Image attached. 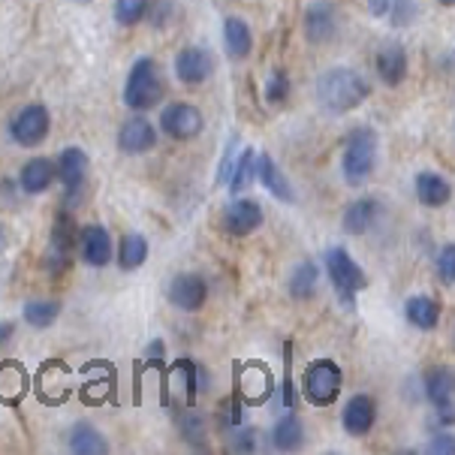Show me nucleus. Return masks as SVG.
Instances as JSON below:
<instances>
[{
    "label": "nucleus",
    "mask_w": 455,
    "mask_h": 455,
    "mask_svg": "<svg viewBox=\"0 0 455 455\" xmlns=\"http://www.w3.org/2000/svg\"><path fill=\"white\" fill-rule=\"evenodd\" d=\"M58 314H60V302H55V299H34V302H28L21 307V317H25L28 326H34V329L55 326Z\"/></svg>",
    "instance_id": "7c9ffc66"
},
{
    "label": "nucleus",
    "mask_w": 455,
    "mask_h": 455,
    "mask_svg": "<svg viewBox=\"0 0 455 455\" xmlns=\"http://www.w3.org/2000/svg\"><path fill=\"white\" fill-rule=\"evenodd\" d=\"M317 283H320L317 262H311V259L299 262L290 275V296L299 299V302H307V299H314V292H317Z\"/></svg>",
    "instance_id": "c85d7f7f"
},
{
    "label": "nucleus",
    "mask_w": 455,
    "mask_h": 455,
    "mask_svg": "<svg viewBox=\"0 0 455 455\" xmlns=\"http://www.w3.org/2000/svg\"><path fill=\"white\" fill-rule=\"evenodd\" d=\"M172 419H175V426H179V435H181V441L188 443V446H194V450H208V431H205V419L199 416L194 407H188V411H179L175 407L172 411Z\"/></svg>",
    "instance_id": "a878e982"
},
{
    "label": "nucleus",
    "mask_w": 455,
    "mask_h": 455,
    "mask_svg": "<svg viewBox=\"0 0 455 455\" xmlns=\"http://www.w3.org/2000/svg\"><path fill=\"white\" fill-rule=\"evenodd\" d=\"M341 383H344V371L335 359H314L305 368L302 392L314 407H329L341 395Z\"/></svg>",
    "instance_id": "423d86ee"
},
{
    "label": "nucleus",
    "mask_w": 455,
    "mask_h": 455,
    "mask_svg": "<svg viewBox=\"0 0 455 455\" xmlns=\"http://www.w3.org/2000/svg\"><path fill=\"white\" fill-rule=\"evenodd\" d=\"M416 15H419V10H416L413 0H392L387 19L392 21V28H407L416 21Z\"/></svg>",
    "instance_id": "f704fd0d"
},
{
    "label": "nucleus",
    "mask_w": 455,
    "mask_h": 455,
    "mask_svg": "<svg viewBox=\"0 0 455 455\" xmlns=\"http://www.w3.org/2000/svg\"><path fill=\"white\" fill-rule=\"evenodd\" d=\"M257 181L275 199H281V203H296L292 184H290L287 175L281 172V166H277V160L272 157V154H257Z\"/></svg>",
    "instance_id": "aec40b11"
},
{
    "label": "nucleus",
    "mask_w": 455,
    "mask_h": 455,
    "mask_svg": "<svg viewBox=\"0 0 455 455\" xmlns=\"http://www.w3.org/2000/svg\"><path fill=\"white\" fill-rule=\"evenodd\" d=\"M148 19V0H115V21L121 28H136Z\"/></svg>",
    "instance_id": "2f4dec72"
},
{
    "label": "nucleus",
    "mask_w": 455,
    "mask_h": 455,
    "mask_svg": "<svg viewBox=\"0 0 455 455\" xmlns=\"http://www.w3.org/2000/svg\"><path fill=\"white\" fill-rule=\"evenodd\" d=\"M437 4H441V6H446V10H450V6L455 4V0H437Z\"/></svg>",
    "instance_id": "37998d69"
},
{
    "label": "nucleus",
    "mask_w": 455,
    "mask_h": 455,
    "mask_svg": "<svg viewBox=\"0 0 455 455\" xmlns=\"http://www.w3.org/2000/svg\"><path fill=\"white\" fill-rule=\"evenodd\" d=\"M253 181H257V148L244 145V148H238L235 154V164H233V172H229L227 188L233 196H242Z\"/></svg>",
    "instance_id": "393cba45"
},
{
    "label": "nucleus",
    "mask_w": 455,
    "mask_h": 455,
    "mask_svg": "<svg viewBox=\"0 0 455 455\" xmlns=\"http://www.w3.org/2000/svg\"><path fill=\"white\" fill-rule=\"evenodd\" d=\"M148 15H151V25L154 28H164L166 19L172 15V6H169V0H160L157 6H148Z\"/></svg>",
    "instance_id": "58836bf2"
},
{
    "label": "nucleus",
    "mask_w": 455,
    "mask_h": 455,
    "mask_svg": "<svg viewBox=\"0 0 455 455\" xmlns=\"http://www.w3.org/2000/svg\"><path fill=\"white\" fill-rule=\"evenodd\" d=\"M377 154H380V142L371 127H353L344 139L341 154V172L347 184H362L377 166Z\"/></svg>",
    "instance_id": "f03ea898"
},
{
    "label": "nucleus",
    "mask_w": 455,
    "mask_h": 455,
    "mask_svg": "<svg viewBox=\"0 0 455 455\" xmlns=\"http://www.w3.org/2000/svg\"><path fill=\"white\" fill-rule=\"evenodd\" d=\"M169 302H172L184 314H196L203 311L208 302V283L203 275L196 272H184L175 275L169 281Z\"/></svg>",
    "instance_id": "9b49d317"
},
{
    "label": "nucleus",
    "mask_w": 455,
    "mask_h": 455,
    "mask_svg": "<svg viewBox=\"0 0 455 455\" xmlns=\"http://www.w3.org/2000/svg\"><path fill=\"white\" fill-rule=\"evenodd\" d=\"M164 76H160V67L154 64L151 58H139L133 67H130L127 84H124V103L130 109L145 112L151 106H157L164 100Z\"/></svg>",
    "instance_id": "20e7f679"
},
{
    "label": "nucleus",
    "mask_w": 455,
    "mask_h": 455,
    "mask_svg": "<svg viewBox=\"0 0 455 455\" xmlns=\"http://www.w3.org/2000/svg\"><path fill=\"white\" fill-rule=\"evenodd\" d=\"M374 67H377V76L383 79V84H389V88H398V84L407 79V49L401 43L380 45Z\"/></svg>",
    "instance_id": "6ab92c4d"
},
{
    "label": "nucleus",
    "mask_w": 455,
    "mask_h": 455,
    "mask_svg": "<svg viewBox=\"0 0 455 455\" xmlns=\"http://www.w3.org/2000/svg\"><path fill=\"white\" fill-rule=\"evenodd\" d=\"M76 242H79V227L69 208H60L52 223V235H49V251H45V272L49 275H64L76 259Z\"/></svg>",
    "instance_id": "39448f33"
},
{
    "label": "nucleus",
    "mask_w": 455,
    "mask_h": 455,
    "mask_svg": "<svg viewBox=\"0 0 455 455\" xmlns=\"http://www.w3.org/2000/svg\"><path fill=\"white\" fill-rule=\"evenodd\" d=\"M235 154H238V136L229 139V145L223 148V157L218 164V184L229 181V172H233V164H235Z\"/></svg>",
    "instance_id": "4c0bfd02"
},
{
    "label": "nucleus",
    "mask_w": 455,
    "mask_h": 455,
    "mask_svg": "<svg viewBox=\"0 0 455 455\" xmlns=\"http://www.w3.org/2000/svg\"><path fill=\"white\" fill-rule=\"evenodd\" d=\"M383 203L377 196H362L353 199L341 214V227L347 235H365L368 229H374V223L380 220Z\"/></svg>",
    "instance_id": "dca6fc26"
},
{
    "label": "nucleus",
    "mask_w": 455,
    "mask_h": 455,
    "mask_svg": "<svg viewBox=\"0 0 455 455\" xmlns=\"http://www.w3.org/2000/svg\"><path fill=\"white\" fill-rule=\"evenodd\" d=\"M76 251L84 266L91 268H106L112 262V238H109V229L100 227V223H88V227L79 233V242H76Z\"/></svg>",
    "instance_id": "ddd939ff"
},
{
    "label": "nucleus",
    "mask_w": 455,
    "mask_h": 455,
    "mask_svg": "<svg viewBox=\"0 0 455 455\" xmlns=\"http://www.w3.org/2000/svg\"><path fill=\"white\" fill-rule=\"evenodd\" d=\"M368 97H371V84H368L365 76L350 67H331L317 79L320 106L335 115L359 109Z\"/></svg>",
    "instance_id": "f257e3e1"
},
{
    "label": "nucleus",
    "mask_w": 455,
    "mask_h": 455,
    "mask_svg": "<svg viewBox=\"0 0 455 455\" xmlns=\"http://www.w3.org/2000/svg\"><path fill=\"white\" fill-rule=\"evenodd\" d=\"M323 268H326L329 283L335 287L341 305H347V307L356 305V296L368 287V277H365V272H362L359 262L353 259L344 248H329L326 253H323Z\"/></svg>",
    "instance_id": "7ed1b4c3"
},
{
    "label": "nucleus",
    "mask_w": 455,
    "mask_h": 455,
    "mask_svg": "<svg viewBox=\"0 0 455 455\" xmlns=\"http://www.w3.org/2000/svg\"><path fill=\"white\" fill-rule=\"evenodd\" d=\"M49 130H52V115L43 103H28L10 121V136L21 148H36L40 142H45Z\"/></svg>",
    "instance_id": "0eeeda50"
},
{
    "label": "nucleus",
    "mask_w": 455,
    "mask_h": 455,
    "mask_svg": "<svg viewBox=\"0 0 455 455\" xmlns=\"http://www.w3.org/2000/svg\"><path fill=\"white\" fill-rule=\"evenodd\" d=\"M305 40L311 45H326L338 36V28H341V15H338V6L331 0H317L305 10Z\"/></svg>",
    "instance_id": "9d476101"
},
{
    "label": "nucleus",
    "mask_w": 455,
    "mask_h": 455,
    "mask_svg": "<svg viewBox=\"0 0 455 455\" xmlns=\"http://www.w3.org/2000/svg\"><path fill=\"white\" fill-rule=\"evenodd\" d=\"M12 331H15V326L12 323H0V344H6L12 338Z\"/></svg>",
    "instance_id": "79ce46f5"
},
{
    "label": "nucleus",
    "mask_w": 455,
    "mask_h": 455,
    "mask_svg": "<svg viewBox=\"0 0 455 455\" xmlns=\"http://www.w3.org/2000/svg\"><path fill=\"white\" fill-rule=\"evenodd\" d=\"M223 45H227V55L233 60H244L253 49V34L251 25L238 15L223 19Z\"/></svg>",
    "instance_id": "b1692460"
},
{
    "label": "nucleus",
    "mask_w": 455,
    "mask_h": 455,
    "mask_svg": "<svg viewBox=\"0 0 455 455\" xmlns=\"http://www.w3.org/2000/svg\"><path fill=\"white\" fill-rule=\"evenodd\" d=\"M437 277L446 287L455 283V244H443L441 253H437Z\"/></svg>",
    "instance_id": "c9c22d12"
},
{
    "label": "nucleus",
    "mask_w": 455,
    "mask_h": 455,
    "mask_svg": "<svg viewBox=\"0 0 455 455\" xmlns=\"http://www.w3.org/2000/svg\"><path fill=\"white\" fill-rule=\"evenodd\" d=\"M266 214H262V205L257 199H242L235 196L233 203L223 208L220 214V229L227 235H235V238H244V235H253L257 229L262 227Z\"/></svg>",
    "instance_id": "1a4fd4ad"
},
{
    "label": "nucleus",
    "mask_w": 455,
    "mask_h": 455,
    "mask_svg": "<svg viewBox=\"0 0 455 455\" xmlns=\"http://www.w3.org/2000/svg\"><path fill=\"white\" fill-rule=\"evenodd\" d=\"M377 422V401L371 395H353L344 404L341 426L350 437H368Z\"/></svg>",
    "instance_id": "f3484780"
},
{
    "label": "nucleus",
    "mask_w": 455,
    "mask_h": 455,
    "mask_svg": "<svg viewBox=\"0 0 455 455\" xmlns=\"http://www.w3.org/2000/svg\"><path fill=\"white\" fill-rule=\"evenodd\" d=\"M441 314H443V307L437 299H431V296H411L404 302V317L407 323H411L413 329H419V331H431V329H437L441 326Z\"/></svg>",
    "instance_id": "5701e85b"
},
{
    "label": "nucleus",
    "mask_w": 455,
    "mask_h": 455,
    "mask_svg": "<svg viewBox=\"0 0 455 455\" xmlns=\"http://www.w3.org/2000/svg\"><path fill=\"white\" fill-rule=\"evenodd\" d=\"M145 259H148V242H145V235L127 233L124 238H121V244H118V266L124 268V272H136V268H142Z\"/></svg>",
    "instance_id": "c756f323"
},
{
    "label": "nucleus",
    "mask_w": 455,
    "mask_h": 455,
    "mask_svg": "<svg viewBox=\"0 0 455 455\" xmlns=\"http://www.w3.org/2000/svg\"><path fill=\"white\" fill-rule=\"evenodd\" d=\"M169 139L175 142H190L203 133L205 118L203 112L196 109L194 103H169L164 112H160V124H157Z\"/></svg>",
    "instance_id": "6e6552de"
},
{
    "label": "nucleus",
    "mask_w": 455,
    "mask_h": 455,
    "mask_svg": "<svg viewBox=\"0 0 455 455\" xmlns=\"http://www.w3.org/2000/svg\"><path fill=\"white\" fill-rule=\"evenodd\" d=\"M305 441V426H302V419H299L296 413H283L281 419L275 422V428H272V446L275 450H281V452H292V450H299Z\"/></svg>",
    "instance_id": "bb28decb"
},
{
    "label": "nucleus",
    "mask_w": 455,
    "mask_h": 455,
    "mask_svg": "<svg viewBox=\"0 0 455 455\" xmlns=\"http://www.w3.org/2000/svg\"><path fill=\"white\" fill-rule=\"evenodd\" d=\"M422 389H426V398L431 401L437 413L443 416V426H452V392H455V380L452 371L446 365L428 368L426 377H422Z\"/></svg>",
    "instance_id": "f8f14e48"
},
{
    "label": "nucleus",
    "mask_w": 455,
    "mask_h": 455,
    "mask_svg": "<svg viewBox=\"0 0 455 455\" xmlns=\"http://www.w3.org/2000/svg\"><path fill=\"white\" fill-rule=\"evenodd\" d=\"M154 142H157V127H154L148 118H142V115L124 121L118 130V148L130 154V157H139V154L151 151Z\"/></svg>",
    "instance_id": "a211bd4d"
},
{
    "label": "nucleus",
    "mask_w": 455,
    "mask_h": 455,
    "mask_svg": "<svg viewBox=\"0 0 455 455\" xmlns=\"http://www.w3.org/2000/svg\"><path fill=\"white\" fill-rule=\"evenodd\" d=\"M413 188H416V199H419V203L426 205V208H443L452 199L450 181H446L441 172H431V169H422V172H416Z\"/></svg>",
    "instance_id": "412c9836"
},
{
    "label": "nucleus",
    "mask_w": 455,
    "mask_h": 455,
    "mask_svg": "<svg viewBox=\"0 0 455 455\" xmlns=\"http://www.w3.org/2000/svg\"><path fill=\"white\" fill-rule=\"evenodd\" d=\"M365 4H368V10H371V15H377V19H387L392 0H365Z\"/></svg>",
    "instance_id": "a19ab883"
},
{
    "label": "nucleus",
    "mask_w": 455,
    "mask_h": 455,
    "mask_svg": "<svg viewBox=\"0 0 455 455\" xmlns=\"http://www.w3.org/2000/svg\"><path fill=\"white\" fill-rule=\"evenodd\" d=\"M88 154L82 148H64L55 160V179L64 184V196L73 199L82 190L84 179H88Z\"/></svg>",
    "instance_id": "4468645a"
},
{
    "label": "nucleus",
    "mask_w": 455,
    "mask_h": 455,
    "mask_svg": "<svg viewBox=\"0 0 455 455\" xmlns=\"http://www.w3.org/2000/svg\"><path fill=\"white\" fill-rule=\"evenodd\" d=\"M79 4H88V0H79Z\"/></svg>",
    "instance_id": "c03bdc74"
},
{
    "label": "nucleus",
    "mask_w": 455,
    "mask_h": 455,
    "mask_svg": "<svg viewBox=\"0 0 455 455\" xmlns=\"http://www.w3.org/2000/svg\"><path fill=\"white\" fill-rule=\"evenodd\" d=\"M283 362H287V371H283V395H281V401H283V407H287V411H292V407H296V398H299L296 387H292V344L283 347Z\"/></svg>",
    "instance_id": "e433bc0d"
},
{
    "label": "nucleus",
    "mask_w": 455,
    "mask_h": 455,
    "mask_svg": "<svg viewBox=\"0 0 455 455\" xmlns=\"http://www.w3.org/2000/svg\"><path fill=\"white\" fill-rule=\"evenodd\" d=\"M172 371L184 380V392H188V407H196L199 398V365L194 359H175Z\"/></svg>",
    "instance_id": "473e14b6"
},
{
    "label": "nucleus",
    "mask_w": 455,
    "mask_h": 455,
    "mask_svg": "<svg viewBox=\"0 0 455 455\" xmlns=\"http://www.w3.org/2000/svg\"><path fill=\"white\" fill-rule=\"evenodd\" d=\"M290 97V76L287 69H272L268 73V82H266V103H283Z\"/></svg>",
    "instance_id": "72a5a7b5"
},
{
    "label": "nucleus",
    "mask_w": 455,
    "mask_h": 455,
    "mask_svg": "<svg viewBox=\"0 0 455 455\" xmlns=\"http://www.w3.org/2000/svg\"><path fill=\"white\" fill-rule=\"evenodd\" d=\"M233 450L251 452L253 450V431H238V435H233Z\"/></svg>",
    "instance_id": "ea45409f"
},
{
    "label": "nucleus",
    "mask_w": 455,
    "mask_h": 455,
    "mask_svg": "<svg viewBox=\"0 0 455 455\" xmlns=\"http://www.w3.org/2000/svg\"><path fill=\"white\" fill-rule=\"evenodd\" d=\"M67 446L73 452L79 455H100L109 450V443H106V437L100 435V431L91 426V422H76L73 428H69V437H67Z\"/></svg>",
    "instance_id": "cd10ccee"
},
{
    "label": "nucleus",
    "mask_w": 455,
    "mask_h": 455,
    "mask_svg": "<svg viewBox=\"0 0 455 455\" xmlns=\"http://www.w3.org/2000/svg\"><path fill=\"white\" fill-rule=\"evenodd\" d=\"M55 184V164L45 157H30L19 172V188L25 190L28 196L45 194V190Z\"/></svg>",
    "instance_id": "4be33fe9"
},
{
    "label": "nucleus",
    "mask_w": 455,
    "mask_h": 455,
    "mask_svg": "<svg viewBox=\"0 0 455 455\" xmlns=\"http://www.w3.org/2000/svg\"><path fill=\"white\" fill-rule=\"evenodd\" d=\"M212 73H214V58L203 45H188V49H181L179 58H175V76H179L184 84H203L208 82Z\"/></svg>",
    "instance_id": "2eb2a0df"
}]
</instances>
